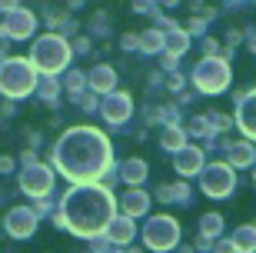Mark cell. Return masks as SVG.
Returning <instances> with one entry per match:
<instances>
[{
    "mask_svg": "<svg viewBox=\"0 0 256 253\" xmlns=\"http://www.w3.org/2000/svg\"><path fill=\"white\" fill-rule=\"evenodd\" d=\"M243 130L256 137V97H250V103L243 107Z\"/></svg>",
    "mask_w": 256,
    "mask_h": 253,
    "instance_id": "cell-1",
    "label": "cell"
}]
</instances>
